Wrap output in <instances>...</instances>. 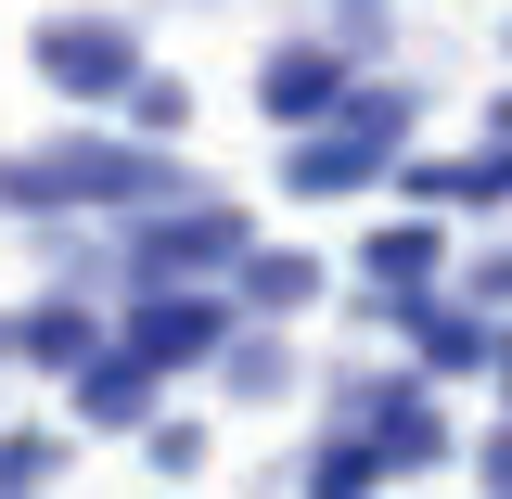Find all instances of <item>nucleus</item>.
Returning a JSON list of instances; mask_svg holds the SVG:
<instances>
[{"instance_id":"39448f33","label":"nucleus","mask_w":512,"mask_h":499,"mask_svg":"<svg viewBox=\"0 0 512 499\" xmlns=\"http://www.w3.org/2000/svg\"><path fill=\"white\" fill-rule=\"evenodd\" d=\"M244 295H256V308H308V295H320V269H308V256H256V269H244Z\"/></svg>"},{"instance_id":"0eeeda50","label":"nucleus","mask_w":512,"mask_h":499,"mask_svg":"<svg viewBox=\"0 0 512 499\" xmlns=\"http://www.w3.org/2000/svg\"><path fill=\"white\" fill-rule=\"evenodd\" d=\"M39 474H52V436H0V499H39Z\"/></svg>"},{"instance_id":"f03ea898","label":"nucleus","mask_w":512,"mask_h":499,"mask_svg":"<svg viewBox=\"0 0 512 499\" xmlns=\"http://www.w3.org/2000/svg\"><path fill=\"white\" fill-rule=\"evenodd\" d=\"M39 77L90 103V90H116V77H141V64H128V26H39Z\"/></svg>"},{"instance_id":"20e7f679","label":"nucleus","mask_w":512,"mask_h":499,"mask_svg":"<svg viewBox=\"0 0 512 499\" xmlns=\"http://www.w3.org/2000/svg\"><path fill=\"white\" fill-rule=\"evenodd\" d=\"M384 487V448H320V474H308V499H372Z\"/></svg>"},{"instance_id":"6e6552de","label":"nucleus","mask_w":512,"mask_h":499,"mask_svg":"<svg viewBox=\"0 0 512 499\" xmlns=\"http://www.w3.org/2000/svg\"><path fill=\"white\" fill-rule=\"evenodd\" d=\"M474 282H487V295H512V256H487V269H474Z\"/></svg>"},{"instance_id":"f257e3e1","label":"nucleus","mask_w":512,"mask_h":499,"mask_svg":"<svg viewBox=\"0 0 512 499\" xmlns=\"http://www.w3.org/2000/svg\"><path fill=\"white\" fill-rule=\"evenodd\" d=\"M116 192H180V167H167V154H116V141L0 167V205H116Z\"/></svg>"},{"instance_id":"7ed1b4c3","label":"nucleus","mask_w":512,"mask_h":499,"mask_svg":"<svg viewBox=\"0 0 512 499\" xmlns=\"http://www.w3.org/2000/svg\"><path fill=\"white\" fill-rule=\"evenodd\" d=\"M256 103H269L282 128H308V116H333V103H346V77H333L320 52H282L269 77H256Z\"/></svg>"},{"instance_id":"423d86ee","label":"nucleus","mask_w":512,"mask_h":499,"mask_svg":"<svg viewBox=\"0 0 512 499\" xmlns=\"http://www.w3.org/2000/svg\"><path fill=\"white\" fill-rule=\"evenodd\" d=\"M141 397H154L141 359H103V372H90V423H141Z\"/></svg>"}]
</instances>
